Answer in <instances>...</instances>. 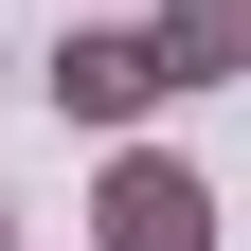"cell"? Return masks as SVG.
Returning a JSON list of instances; mask_svg holds the SVG:
<instances>
[{"label":"cell","instance_id":"obj_1","mask_svg":"<svg viewBox=\"0 0 251 251\" xmlns=\"http://www.w3.org/2000/svg\"><path fill=\"white\" fill-rule=\"evenodd\" d=\"M90 251H215V179L162 162V144H108V179H90Z\"/></svg>","mask_w":251,"mask_h":251},{"label":"cell","instance_id":"obj_4","mask_svg":"<svg viewBox=\"0 0 251 251\" xmlns=\"http://www.w3.org/2000/svg\"><path fill=\"white\" fill-rule=\"evenodd\" d=\"M0 251H18V198H0Z\"/></svg>","mask_w":251,"mask_h":251},{"label":"cell","instance_id":"obj_5","mask_svg":"<svg viewBox=\"0 0 251 251\" xmlns=\"http://www.w3.org/2000/svg\"><path fill=\"white\" fill-rule=\"evenodd\" d=\"M0 90H18V54H0Z\"/></svg>","mask_w":251,"mask_h":251},{"label":"cell","instance_id":"obj_2","mask_svg":"<svg viewBox=\"0 0 251 251\" xmlns=\"http://www.w3.org/2000/svg\"><path fill=\"white\" fill-rule=\"evenodd\" d=\"M54 126H144L162 108V72H144V18H126V0H72V36H54Z\"/></svg>","mask_w":251,"mask_h":251},{"label":"cell","instance_id":"obj_3","mask_svg":"<svg viewBox=\"0 0 251 251\" xmlns=\"http://www.w3.org/2000/svg\"><path fill=\"white\" fill-rule=\"evenodd\" d=\"M144 72L162 90H233L251 72V0H162V18H144Z\"/></svg>","mask_w":251,"mask_h":251}]
</instances>
